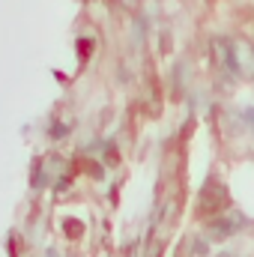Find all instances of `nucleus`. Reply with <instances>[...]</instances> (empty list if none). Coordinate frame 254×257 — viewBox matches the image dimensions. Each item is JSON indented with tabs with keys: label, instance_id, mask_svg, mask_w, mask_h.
I'll list each match as a JSON object with an SVG mask.
<instances>
[{
	"label": "nucleus",
	"instance_id": "obj_2",
	"mask_svg": "<svg viewBox=\"0 0 254 257\" xmlns=\"http://www.w3.org/2000/svg\"><path fill=\"white\" fill-rule=\"evenodd\" d=\"M221 257H230V254H221Z\"/></svg>",
	"mask_w": 254,
	"mask_h": 257
},
{
	"label": "nucleus",
	"instance_id": "obj_1",
	"mask_svg": "<svg viewBox=\"0 0 254 257\" xmlns=\"http://www.w3.org/2000/svg\"><path fill=\"white\" fill-rule=\"evenodd\" d=\"M236 227H239V218H215V221L209 224V236L224 239V236L236 233Z\"/></svg>",
	"mask_w": 254,
	"mask_h": 257
}]
</instances>
